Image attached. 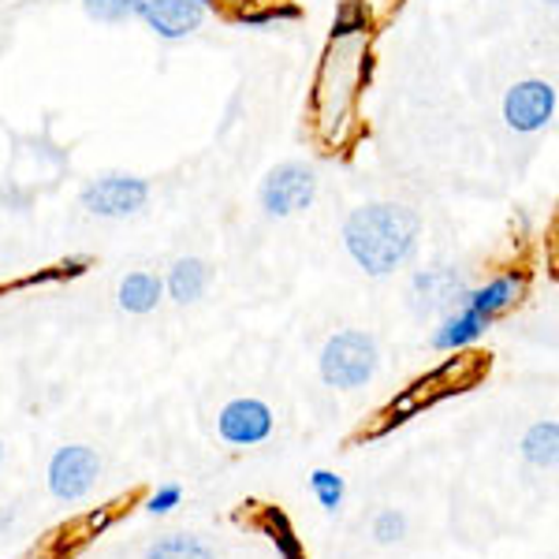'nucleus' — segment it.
<instances>
[{
  "mask_svg": "<svg viewBox=\"0 0 559 559\" xmlns=\"http://www.w3.org/2000/svg\"><path fill=\"white\" fill-rule=\"evenodd\" d=\"M369 79V26L350 8L340 12L313 83V131L324 146H344L358 120V97Z\"/></svg>",
  "mask_w": 559,
  "mask_h": 559,
  "instance_id": "f257e3e1",
  "label": "nucleus"
},
{
  "mask_svg": "<svg viewBox=\"0 0 559 559\" xmlns=\"http://www.w3.org/2000/svg\"><path fill=\"white\" fill-rule=\"evenodd\" d=\"M421 221L407 205H362L347 216L344 242L347 254L366 269L369 276H388L414 254Z\"/></svg>",
  "mask_w": 559,
  "mask_h": 559,
  "instance_id": "f03ea898",
  "label": "nucleus"
},
{
  "mask_svg": "<svg viewBox=\"0 0 559 559\" xmlns=\"http://www.w3.org/2000/svg\"><path fill=\"white\" fill-rule=\"evenodd\" d=\"M526 273H503L489 280L485 287H474V292H463V299L444 321L432 332V347L437 350H463L471 347L474 340H481V332L508 313L511 306H519V299L526 295Z\"/></svg>",
  "mask_w": 559,
  "mask_h": 559,
  "instance_id": "7ed1b4c3",
  "label": "nucleus"
},
{
  "mask_svg": "<svg viewBox=\"0 0 559 559\" xmlns=\"http://www.w3.org/2000/svg\"><path fill=\"white\" fill-rule=\"evenodd\" d=\"M377 366H381V355H377V340L362 329H344L324 344L318 369L321 381L329 388H340V392H355L373 381Z\"/></svg>",
  "mask_w": 559,
  "mask_h": 559,
  "instance_id": "20e7f679",
  "label": "nucleus"
},
{
  "mask_svg": "<svg viewBox=\"0 0 559 559\" xmlns=\"http://www.w3.org/2000/svg\"><path fill=\"white\" fill-rule=\"evenodd\" d=\"M313 194H318V176L299 160H284L261 179V205L269 216H295L310 210Z\"/></svg>",
  "mask_w": 559,
  "mask_h": 559,
  "instance_id": "39448f33",
  "label": "nucleus"
},
{
  "mask_svg": "<svg viewBox=\"0 0 559 559\" xmlns=\"http://www.w3.org/2000/svg\"><path fill=\"white\" fill-rule=\"evenodd\" d=\"M97 474H102V459H97L94 448H57V455L49 459V492L64 503H75L97 485Z\"/></svg>",
  "mask_w": 559,
  "mask_h": 559,
  "instance_id": "423d86ee",
  "label": "nucleus"
},
{
  "mask_svg": "<svg viewBox=\"0 0 559 559\" xmlns=\"http://www.w3.org/2000/svg\"><path fill=\"white\" fill-rule=\"evenodd\" d=\"M556 116V86L545 79H526L515 83L503 97V120L511 131L519 134H534L540 128H548Z\"/></svg>",
  "mask_w": 559,
  "mask_h": 559,
  "instance_id": "0eeeda50",
  "label": "nucleus"
},
{
  "mask_svg": "<svg viewBox=\"0 0 559 559\" xmlns=\"http://www.w3.org/2000/svg\"><path fill=\"white\" fill-rule=\"evenodd\" d=\"M131 15L165 41H179L202 26L205 4L202 0H131Z\"/></svg>",
  "mask_w": 559,
  "mask_h": 559,
  "instance_id": "6e6552de",
  "label": "nucleus"
},
{
  "mask_svg": "<svg viewBox=\"0 0 559 559\" xmlns=\"http://www.w3.org/2000/svg\"><path fill=\"white\" fill-rule=\"evenodd\" d=\"M150 202V183L139 176H105L83 191V205L97 216H131Z\"/></svg>",
  "mask_w": 559,
  "mask_h": 559,
  "instance_id": "1a4fd4ad",
  "label": "nucleus"
},
{
  "mask_svg": "<svg viewBox=\"0 0 559 559\" xmlns=\"http://www.w3.org/2000/svg\"><path fill=\"white\" fill-rule=\"evenodd\" d=\"M221 440L231 448H254L273 437V411L261 400H231L216 418Z\"/></svg>",
  "mask_w": 559,
  "mask_h": 559,
  "instance_id": "9d476101",
  "label": "nucleus"
},
{
  "mask_svg": "<svg viewBox=\"0 0 559 559\" xmlns=\"http://www.w3.org/2000/svg\"><path fill=\"white\" fill-rule=\"evenodd\" d=\"M168 295L187 306V302H198L210 287V265L202 258H179L173 269H168V280H165Z\"/></svg>",
  "mask_w": 559,
  "mask_h": 559,
  "instance_id": "9b49d317",
  "label": "nucleus"
},
{
  "mask_svg": "<svg viewBox=\"0 0 559 559\" xmlns=\"http://www.w3.org/2000/svg\"><path fill=\"white\" fill-rule=\"evenodd\" d=\"M160 295H165V280L153 276V273H128L120 284V292H116V299L128 313H150L157 310Z\"/></svg>",
  "mask_w": 559,
  "mask_h": 559,
  "instance_id": "f8f14e48",
  "label": "nucleus"
},
{
  "mask_svg": "<svg viewBox=\"0 0 559 559\" xmlns=\"http://www.w3.org/2000/svg\"><path fill=\"white\" fill-rule=\"evenodd\" d=\"M522 455H526L530 466H540V471H552L559 459V426L552 418L530 426V432L522 437Z\"/></svg>",
  "mask_w": 559,
  "mask_h": 559,
  "instance_id": "ddd939ff",
  "label": "nucleus"
},
{
  "mask_svg": "<svg viewBox=\"0 0 559 559\" xmlns=\"http://www.w3.org/2000/svg\"><path fill=\"white\" fill-rule=\"evenodd\" d=\"M261 534L273 540L276 552L284 556V559H306L299 534H295L292 522H287V515L280 508H265V511H261Z\"/></svg>",
  "mask_w": 559,
  "mask_h": 559,
  "instance_id": "4468645a",
  "label": "nucleus"
},
{
  "mask_svg": "<svg viewBox=\"0 0 559 559\" xmlns=\"http://www.w3.org/2000/svg\"><path fill=\"white\" fill-rule=\"evenodd\" d=\"M146 559H216V552L202 537L173 534V537H160L157 545H150Z\"/></svg>",
  "mask_w": 559,
  "mask_h": 559,
  "instance_id": "2eb2a0df",
  "label": "nucleus"
},
{
  "mask_svg": "<svg viewBox=\"0 0 559 559\" xmlns=\"http://www.w3.org/2000/svg\"><path fill=\"white\" fill-rule=\"evenodd\" d=\"M310 492L324 511H340V503H344V496H347V485H344V477L332 474V471H313Z\"/></svg>",
  "mask_w": 559,
  "mask_h": 559,
  "instance_id": "dca6fc26",
  "label": "nucleus"
},
{
  "mask_svg": "<svg viewBox=\"0 0 559 559\" xmlns=\"http://www.w3.org/2000/svg\"><path fill=\"white\" fill-rule=\"evenodd\" d=\"M403 537H407V515H403V511H395V508L377 511V519H373V540H377V545H395V540H403Z\"/></svg>",
  "mask_w": 559,
  "mask_h": 559,
  "instance_id": "f3484780",
  "label": "nucleus"
},
{
  "mask_svg": "<svg viewBox=\"0 0 559 559\" xmlns=\"http://www.w3.org/2000/svg\"><path fill=\"white\" fill-rule=\"evenodd\" d=\"M347 8H350V12H355L366 26H381V23L392 20L395 12H400L403 0H350Z\"/></svg>",
  "mask_w": 559,
  "mask_h": 559,
  "instance_id": "a211bd4d",
  "label": "nucleus"
},
{
  "mask_svg": "<svg viewBox=\"0 0 559 559\" xmlns=\"http://www.w3.org/2000/svg\"><path fill=\"white\" fill-rule=\"evenodd\" d=\"M86 15L97 23H123L131 20V0H83Z\"/></svg>",
  "mask_w": 559,
  "mask_h": 559,
  "instance_id": "6ab92c4d",
  "label": "nucleus"
},
{
  "mask_svg": "<svg viewBox=\"0 0 559 559\" xmlns=\"http://www.w3.org/2000/svg\"><path fill=\"white\" fill-rule=\"evenodd\" d=\"M179 500H183V489H179V485H160V489L146 500V511L150 515H168V511L179 508Z\"/></svg>",
  "mask_w": 559,
  "mask_h": 559,
  "instance_id": "aec40b11",
  "label": "nucleus"
},
{
  "mask_svg": "<svg viewBox=\"0 0 559 559\" xmlns=\"http://www.w3.org/2000/svg\"><path fill=\"white\" fill-rule=\"evenodd\" d=\"M108 522H112V511H102V515H90V519H86V526L102 534V530L108 526Z\"/></svg>",
  "mask_w": 559,
  "mask_h": 559,
  "instance_id": "412c9836",
  "label": "nucleus"
},
{
  "mask_svg": "<svg viewBox=\"0 0 559 559\" xmlns=\"http://www.w3.org/2000/svg\"><path fill=\"white\" fill-rule=\"evenodd\" d=\"M0 463H4V444H0Z\"/></svg>",
  "mask_w": 559,
  "mask_h": 559,
  "instance_id": "4be33fe9",
  "label": "nucleus"
}]
</instances>
